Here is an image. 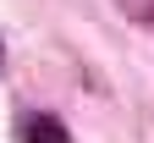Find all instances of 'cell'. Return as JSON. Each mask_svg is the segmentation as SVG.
Returning <instances> with one entry per match:
<instances>
[{
	"instance_id": "6da1fadb",
	"label": "cell",
	"mask_w": 154,
	"mask_h": 143,
	"mask_svg": "<svg viewBox=\"0 0 154 143\" xmlns=\"http://www.w3.org/2000/svg\"><path fill=\"white\" fill-rule=\"evenodd\" d=\"M17 138H22V143H72L66 121L50 116V110H28L22 121H17Z\"/></svg>"
},
{
	"instance_id": "7a4b0ae2",
	"label": "cell",
	"mask_w": 154,
	"mask_h": 143,
	"mask_svg": "<svg viewBox=\"0 0 154 143\" xmlns=\"http://www.w3.org/2000/svg\"><path fill=\"white\" fill-rule=\"evenodd\" d=\"M0 61H6V50H0Z\"/></svg>"
}]
</instances>
